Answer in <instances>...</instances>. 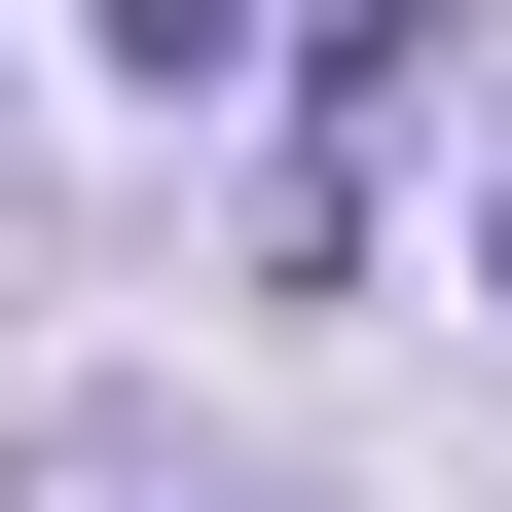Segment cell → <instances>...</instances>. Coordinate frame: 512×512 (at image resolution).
<instances>
[{
	"mask_svg": "<svg viewBox=\"0 0 512 512\" xmlns=\"http://www.w3.org/2000/svg\"><path fill=\"white\" fill-rule=\"evenodd\" d=\"M110 74H147V110H220V74H256V0H110Z\"/></svg>",
	"mask_w": 512,
	"mask_h": 512,
	"instance_id": "1",
	"label": "cell"
}]
</instances>
